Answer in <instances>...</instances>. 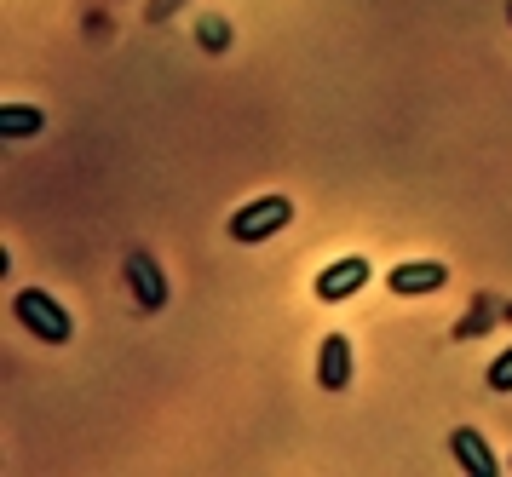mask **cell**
<instances>
[{
    "label": "cell",
    "mask_w": 512,
    "mask_h": 477,
    "mask_svg": "<svg viewBox=\"0 0 512 477\" xmlns=\"http://www.w3.org/2000/svg\"><path fill=\"white\" fill-rule=\"evenodd\" d=\"M317 380H323V391L351 386V340L346 334H328V340L317 345Z\"/></svg>",
    "instance_id": "5"
},
{
    "label": "cell",
    "mask_w": 512,
    "mask_h": 477,
    "mask_svg": "<svg viewBox=\"0 0 512 477\" xmlns=\"http://www.w3.org/2000/svg\"><path fill=\"white\" fill-rule=\"evenodd\" d=\"M12 317L24 322L35 340H47V345H70V334H75L70 311H64L47 288H18V294H12Z\"/></svg>",
    "instance_id": "1"
},
{
    "label": "cell",
    "mask_w": 512,
    "mask_h": 477,
    "mask_svg": "<svg viewBox=\"0 0 512 477\" xmlns=\"http://www.w3.org/2000/svg\"><path fill=\"white\" fill-rule=\"evenodd\" d=\"M484 380H489V391H512V345L501 351V357H495V363H489Z\"/></svg>",
    "instance_id": "9"
},
{
    "label": "cell",
    "mask_w": 512,
    "mask_h": 477,
    "mask_svg": "<svg viewBox=\"0 0 512 477\" xmlns=\"http://www.w3.org/2000/svg\"><path fill=\"white\" fill-rule=\"evenodd\" d=\"M507 18H512V0H507Z\"/></svg>",
    "instance_id": "10"
},
{
    "label": "cell",
    "mask_w": 512,
    "mask_h": 477,
    "mask_svg": "<svg viewBox=\"0 0 512 477\" xmlns=\"http://www.w3.org/2000/svg\"><path fill=\"white\" fill-rule=\"evenodd\" d=\"M35 133H41V110H29V104H6V110H0V138H6V144L35 138Z\"/></svg>",
    "instance_id": "7"
},
{
    "label": "cell",
    "mask_w": 512,
    "mask_h": 477,
    "mask_svg": "<svg viewBox=\"0 0 512 477\" xmlns=\"http://www.w3.org/2000/svg\"><path fill=\"white\" fill-rule=\"evenodd\" d=\"M443 282H449V271H443L438 259H409V265H397L392 276H386V288H392L397 299H420V294H443Z\"/></svg>",
    "instance_id": "3"
},
{
    "label": "cell",
    "mask_w": 512,
    "mask_h": 477,
    "mask_svg": "<svg viewBox=\"0 0 512 477\" xmlns=\"http://www.w3.org/2000/svg\"><path fill=\"white\" fill-rule=\"evenodd\" d=\"M369 259H340V265H328L323 276H317V299L323 305H334V299H351L363 282H369Z\"/></svg>",
    "instance_id": "4"
},
{
    "label": "cell",
    "mask_w": 512,
    "mask_h": 477,
    "mask_svg": "<svg viewBox=\"0 0 512 477\" xmlns=\"http://www.w3.org/2000/svg\"><path fill=\"white\" fill-rule=\"evenodd\" d=\"M133 271H139V299H144V305H162V299H167V288H162V271L150 276V265H144V259H133Z\"/></svg>",
    "instance_id": "8"
},
{
    "label": "cell",
    "mask_w": 512,
    "mask_h": 477,
    "mask_svg": "<svg viewBox=\"0 0 512 477\" xmlns=\"http://www.w3.org/2000/svg\"><path fill=\"white\" fill-rule=\"evenodd\" d=\"M449 455L461 460V472H472V477H495L501 466H495V455H489V443L472 426H461V432L449 437Z\"/></svg>",
    "instance_id": "6"
},
{
    "label": "cell",
    "mask_w": 512,
    "mask_h": 477,
    "mask_svg": "<svg viewBox=\"0 0 512 477\" xmlns=\"http://www.w3.org/2000/svg\"><path fill=\"white\" fill-rule=\"evenodd\" d=\"M288 219H294V196H259V202H248L242 213L231 219V242H271L277 230H288Z\"/></svg>",
    "instance_id": "2"
}]
</instances>
